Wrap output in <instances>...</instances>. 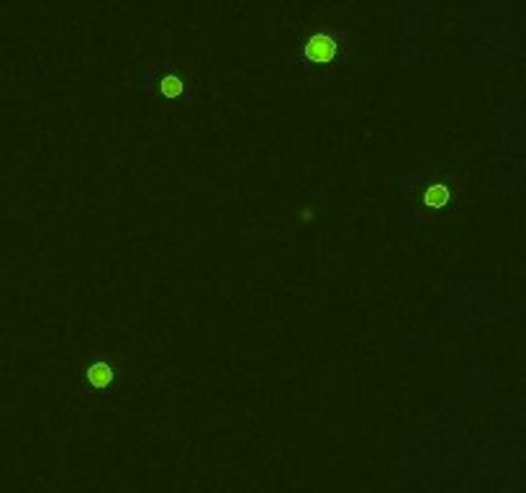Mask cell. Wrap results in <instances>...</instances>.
I'll use <instances>...</instances> for the list:
<instances>
[{
    "label": "cell",
    "mask_w": 526,
    "mask_h": 493,
    "mask_svg": "<svg viewBox=\"0 0 526 493\" xmlns=\"http://www.w3.org/2000/svg\"><path fill=\"white\" fill-rule=\"evenodd\" d=\"M306 59H311L316 64H326L334 59L336 54V41L329 36V34H313L311 39L306 41L303 47Z\"/></svg>",
    "instance_id": "1"
},
{
    "label": "cell",
    "mask_w": 526,
    "mask_h": 493,
    "mask_svg": "<svg viewBox=\"0 0 526 493\" xmlns=\"http://www.w3.org/2000/svg\"><path fill=\"white\" fill-rule=\"evenodd\" d=\"M113 378H116V373H113V367L108 365V362H96V365H90V370H88V381H90V385H96V388L111 385Z\"/></svg>",
    "instance_id": "2"
},
{
    "label": "cell",
    "mask_w": 526,
    "mask_h": 493,
    "mask_svg": "<svg viewBox=\"0 0 526 493\" xmlns=\"http://www.w3.org/2000/svg\"><path fill=\"white\" fill-rule=\"evenodd\" d=\"M423 200H426V206L431 208H439V206H444L446 200H449V191H446V185H431L429 191L423 193Z\"/></svg>",
    "instance_id": "3"
},
{
    "label": "cell",
    "mask_w": 526,
    "mask_h": 493,
    "mask_svg": "<svg viewBox=\"0 0 526 493\" xmlns=\"http://www.w3.org/2000/svg\"><path fill=\"white\" fill-rule=\"evenodd\" d=\"M160 90L165 98H177L180 93H183V80L175 78V75H167V78L160 82Z\"/></svg>",
    "instance_id": "4"
}]
</instances>
